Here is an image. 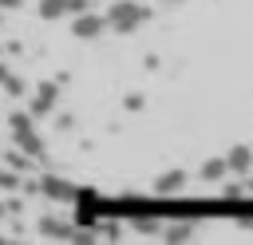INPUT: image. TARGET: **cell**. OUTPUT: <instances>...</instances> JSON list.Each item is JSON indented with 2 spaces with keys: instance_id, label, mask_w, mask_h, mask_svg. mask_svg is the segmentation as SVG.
Segmentation results:
<instances>
[{
  "instance_id": "cell-1",
  "label": "cell",
  "mask_w": 253,
  "mask_h": 245,
  "mask_svg": "<svg viewBox=\"0 0 253 245\" xmlns=\"http://www.w3.org/2000/svg\"><path fill=\"white\" fill-rule=\"evenodd\" d=\"M142 20H146V8H142V4H130V0H119V4L107 12V24L119 28V32H130V28H138Z\"/></svg>"
},
{
  "instance_id": "cell-2",
  "label": "cell",
  "mask_w": 253,
  "mask_h": 245,
  "mask_svg": "<svg viewBox=\"0 0 253 245\" xmlns=\"http://www.w3.org/2000/svg\"><path fill=\"white\" fill-rule=\"evenodd\" d=\"M103 24H107L103 16H91V12H79V20H75V28H71V32L87 40V36H99V32H103Z\"/></svg>"
},
{
  "instance_id": "cell-3",
  "label": "cell",
  "mask_w": 253,
  "mask_h": 245,
  "mask_svg": "<svg viewBox=\"0 0 253 245\" xmlns=\"http://www.w3.org/2000/svg\"><path fill=\"white\" fill-rule=\"evenodd\" d=\"M51 103H55V87L47 83V87H40V95H36V103H32V115H43V111H51Z\"/></svg>"
},
{
  "instance_id": "cell-4",
  "label": "cell",
  "mask_w": 253,
  "mask_h": 245,
  "mask_svg": "<svg viewBox=\"0 0 253 245\" xmlns=\"http://www.w3.org/2000/svg\"><path fill=\"white\" fill-rule=\"evenodd\" d=\"M67 12V0H40V16L43 20H55V16H63Z\"/></svg>"
},
{
  "instance_id": "cell-5",
  "label": "cell",
  "mask_w": 253,
  "mask_h": 245,
  "mask_svg": "<svg viewBox=\"0 0 253 245\" xmlns=\"http://www.w3.org/2000/svg\"><path fill=\"white\" fill-rule=\"evenodd\" d=\"M178 186H182V174H178V170L166 174V178H158V194H174Z\"/></svg>"
},
{
  "instance_id": "cell-6",
  "label": "cell",
  "mask_w": 253,
  "mask_h": 245,
  "mask_svg": "<svg viewBox=\"0 0 253 245\" xmlns=\"http://www.w3.org/2000/svg\"><path fill=\"white\" fill-rule=\"evenodd\" d=\"M225 166H233V170H245V166H249V150H241V146H237V150L225 158Z\"/></svg>"
},
{
  "instance_id": "cell-7",
  "label": "cell",
  "mask_w": 253,
  "mask_h": 245,
  "mask_svg": "<svg viewBox=\"0 0 253 245\" xmlns=\"http://www.w3.org/2000/svg\"><path fill=\"white\" fill-rule=\"evenodd\" d=\"M221 170H225V162H221V158H213V162H206V166H202V174H206V178H217Z\"/></svg>"
},
{
  "instance_id": "cell-8",
  "label": "cell",
  "mask_w": 253,
  "mask_h": 245,
  "mask_svg": "<svg viewBox=\"0 0 253 245\" xmlns=\"http://www.w3.org/2000/svg\"><path fill=\"white\" fill-rule=\"evenodd\" d=\"M87 8V0H67V12H83Z\"/></svg>"
},
{
  "instance_id": "cell-9",
  "label": "cell",
  "mask_w": 253,
  "mask_h": 245,
  "mask_svg": "<svg viewBox=\"0 0 253 245\" xmlns=\"http://www.w3.org/2000/svg\"><path fill=\"white\" fill-rule=\"evenodd\" d=\"M16 4H20V0H0V8H16Z\"/></svg>"
}]
</instances>
